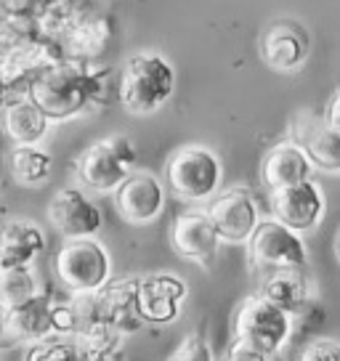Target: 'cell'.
<instances>
[{
  "mask_svg": "<svg viewBox=\"0 0 340 361\" xmlns=\"http://www.w3.org/2000/svg\"><path fill=\"white\" fill-rule=\"evenodd\" d=\"M176 69L157 51H141L128 59L117 75V102L128 114L149 117L170 102Z\"/></svg>",
  "mask_w": 340,
  "mask_h": 361,
  "instance_id": "7a4b0ae2",
  "label": "cell"
},
{
  "mask_svg": "<svg viewBox=\"0 0 340 361\" xmlns=\"http://www.w3.org/2000/svg\"><path fill=\"white\" fill-rule=\"evenodd\" d=\"M35 37H40L35 16H0V54Z\"/></svg>",
  "mask_w": 340,
  "mask_h": 361,
  "instance_id": "4316f807",
  "label": "cell"
},
{
  "mask_svg": "<svg viewBox=\"0 0 340 361\" xmlns=\"http://www.w3.org/2000/svg\"><path fill=\"white\" fill-rule=\"evenodd\" d=\"M207 215L216 226L221 242L229 245H248L255 226L261 224V210L250 189H226L216 194L207 207Z\"/></svg>",
  "mask_w": 340,
  "mask_h": 361,
  "instance_id": "8fae6325",
  "label": "cell"
},
{
  "mask_svg": "<svg viewBox=\"0 0 340 361\" xmlns=\"http://www.w3.org/2000/svg\"><path fill=\"white\" fill-rule=\"evenodd\" d=\"M40 295V284L32 266L0 269V311H8Z\"/></svg>",
  "mask_w": 340,
  "mask_h": 361,
  "instance_id": "d4e9b609",
  "label": "cell"
},
{
  "mask_svg": "<svg viewBox=\"0 0 340 361\" xmlns=\"http://www.w3.org/2000/svg\"><path fill=\"white\" fill-rule=\"evenodd\" d=\"M6 102H8V93H6V88H3V82H0V109L6 106Z\"/></svg>",
  "mask_w": 340,
  "mask_h": 361,
  "instance_id": "e575fe53",
  "label": "cell"
},
{
  "mask_svg": "<svg viewBox=\"0 0 340 361\" xmlns=\"http://www.w3.org/2000/svg\"><path fill=\"white\" fill-rule=\"evenodd\" d=\"M0 112H3V133L16 147H40V141L48 135L51 120L27 96L8 99Z\"/></svg>",
  "mask_w": 340,
  "mask_h": 361,
  "instance_id": "7402d4cb",
  "label": "cell"
},
{
  "mask_svg": "<svg viewBox=\"0 0 340 361\" xmlns=\"http://www.w3.org/2000/svg\"><path fill=\"white\" fill-rule=\"evenodd\" d=\"M290 141L306 152L311 165L322 173H340V133L329 128L324 114L298 112L290 123Z\"/></svg>",
  "mask_w": 340,
  "mask_h": 361,
  "instance_id": "5bb4252c",
  "label": "cell"
},
{
  "mask_svg": "<svg viewBox=\"0 0 340 361\" xmlns=\"http://www.w3.org/2000/svg\"><path fill=\"white\" fill-rule=\"evenodd\" d=\"M138 162V149L128 135H109L85 149L78 157V180L91 192L107 194L123 183Z\"/></svg>",
  "mask_w": 340,
  "mask_h": 361,
  "instance_id": "277c9868",
  "label": "cell"
},
{
  "mask_svg": "<svg viewBox=\"0 0 340 361\" xmlns=\"http://www.w3.org/2000/svg\"><path fill=\"white\" fill-rule=\"evenodd\" d=\"M0 16H3V13H0Z\"/></svg>",
  "mask_w": 340,
  "mask_h": 361,
  "instance_id": "74e56055",
  "label": "cell"
},
{
  "mask_svg": "<svg viewBox=\"0 0 340 361\" xmlns=\"http://www.w3.org/2000/svg\"><path fill=\"white\" fill-rule=\"evenodd\" d=\"M114 207L125 224H154L165 210V186L147 170H133L114 189Z\"/></svg>",
  "mask_w": 340,
  "mask_h": 361,
  "instance_id": "4fadbf2b",
  "label": "cell"
},
{
  "mask_svg": "<svg viewBox=\"0 0 340 361\" xmlns=\"http://www.w3.org/2000/svg\"><path fill=\"white\" fill-rule=\"evenodd\" d=\"M221 237L207 210H186L170 226V247L178 258L205 263L218 252Z\"/></svg>",
  "mask_w": 340,
  "mask_h": 361,
  "instance_id": "d6986e66",
  "label": "cell"
},
{
  "mask_svg": "<svg viewBox=\"0 0 340 361\" xmlns=\"http://www.w3.org/2000/svg\"><path fill=\"white\" fill-rule=\"evenodd\" d=\"M48 221L61 237H96L104 226L99 204L80 189H61L48 202Z\"/></svg>",
  "mask_w": 340,
  "mask_h": 361,
  "instance_id": "2e32d148",
  "label": "cell"
},
{
  "mask_svg": "<svg viewBox=\"0 0 340 361\" xmlns=\"http://www.w3.org/2000/svg\"><path fill=\"white\" fill-rule=\"evenodd\" d=\"M54 338H72L75 335V314L69 303H54Z\"/></svg>",
  "mask_w": 340,
  "mask_h": 361,
  "instance_id": "4dcf8cb0",
  "label": "cell"
},
{
  "mask_svg": "<svg viewBox=\"0 0 340 361\" xmlns=\"http://www.w3.org/2000/svg\"><path fill=\"white\" fill-rule=\"evenodd\" d=\"M261 293L266 300H272L274 305H279L282 311L290 316L300 314L311 300V290H308V276L303 269H279L261 274Z\"/></svg>",
  "mask_w": 340,
  "mask_h": 361,
  "instance_id": "603a6c76",
  "label": "cell"
},
{
  "mask_svg": "<svg viewBox=\"0 0 340 361\" xmlns=\"http://www.w3.org/2000/svg\"><path fill=\"white\" fill-rule=\"evenodd\" d=\"M24 361H80V350L75 345V340L48 338L30 345Z\"/></svg>",
  "mask_w": 340,
  "mask_h": 361,
  "instance_id": "83f0119b",
  "label": "cell"
},
{
  "mask_svg": "<svg viewBox=\"0 0 340 361\" xmlns=\"http://www.w3.org/2000/svg\"><path fill=\"white\" fill-rule=\"evenodd\" d=\"M136 284L138 276H120V279H109L102 290L93 293V305L99 319L117 329L120 335H133L144 324L136 311Z\"/></svg>",
  "mask_w": 340,
  "mask_h": 361,
  "instance_id": "ac0fdd59",
  "label": "cell"
},
{
  "mask_svg": "<svg viewBox=\"0 0 340 361\" xmlns=\"http://www.w3.org/2000/svg\"><path fill=\"white\" fill-rule=\"evenodd\" d=\"M168 361H216L213 350L207 345V340L200 335H186V338L176 345V350L168 356Z\"/></svg>",
  "mask_w": 340,
  "mask_h": 361,
  "instance_id": "f1b7e54d",
  "label": "cell"
},
{
  "mask_svg": "<svg viewBox=\"0 0 340 361\" xmlns=\"http://www.w3.org/2000/svg\"><path fill=\"white\" fill-rule=\"evenodd\" d=\"M54 271H56L59 282L64 284V290H69L72 295L96 293L112 279L109 252L93 237L67 239L56 250Z\"/></svg>",
  "mask_w": 340,
  "mask_h": 361,
  "instance_id": "5b68a950",
  "label": "cell"
},
{
  "mask_svg": "<svg viewBox=\"0 0 340 361\" xmlns=\"http://www.w3.org/2000/svg\"><path fill=\"white\" fill-rule=\"evenodd\" d=\"M311 40L298 22H274L261 37V59L274 72H298L308 61Z\"/></svg>",
  "mask_w": 340,
  "mask_h": 361,
  "instance_id": "e0dca14e",
  "label": "cell"
},
{
  "mask_svg": "<svg viewBox=\"0 0 340 361\" xmlns=\"http://www.w3.org/2000/svg\"><path fill=\"white\" fill-rule=\"evenodd\" d=\"M40 3L43 0H0V13L3 16H35Z\"/></svg>",
  "mask_w": 340,
  "mask_h": 361,
  "instance_id": "1f68e13d",
  "label": "cell"
},
{
  "mask_svg": "<svg viewBox=\"0 0 340 361\" xmlns=\"http://www.w3.org/2000/svg\"><path fill=\"white\" fill-rule=\"evenodd\" d=\"M324 120L329 123V128H335L340 133V88L332 93V99H329L327 109H324Z\"/></svg>",
  "mask_w": 340,
  "mask_h": 361,
  "instance_id": "836d02e7",
  "label": "cell"
},
{
  "mask_svg": "<svg viewBox=\"0 0 340 361\" xmlns=\"http://www.w3.org/2000/svg\"><path fill=\"white\" fill-rule=\"evenodd\" d=\"M224 165L213 149L189 144L176 149L165 165V180L173 197L181 202H205L213 200L221 189Z\"/></svg>",
  "mask_w": 340,
  "mask_h": 361,
  "instance_id": "3957f363",
  "label": "cell"
},
{
  "mask_svg": "<svg viewBox=\"0 0 340 361\" xmlns=\"http://www.w3.org/2000/svg\"><path fill=\"white\" fill-rule=\"evenodd\" d=\"M335 252H338V260H340V231H338V239H335Z\"/></svg>",
  "mask_w": 340,
  "mask_h": 361,
  "instance_id": "d590c367",
  "label": "cell"
},
{
  "mask_svg": "<svg viewBox=\"0 0 340 361\" xmlns=\"http://www.w3.org/2000/svg\"><path fill=\"white\" fill-rule=\"evenodd\" d=\"M61 3H75V0H61Z\"/></svg>",
  "mask_w": 340,
  "mask_h": 361,
  "instance_id": "8d00e7d4",
  "label": "cell"
},
{
  "mask_svg": "<svg viewBox=\"0 0 340 361\" xmlns=\"http://www.w3.org/2000/svg\"><path fill=\"white\" fill-rule=\"evenodd\" d=\"M248 258L258 274L279 269H306L308 250L298 231L274 218H261L253 237L248 239Z\"/></svg>",
  "mask_w": 340,
  "mask_h": 361,
  "instance_id": "52a82bcc",
  "label": "cell"
},
{
  "mask_svg": "<svg viewBox=\"0 0 340 361\" xmlns=\"http://www.w3.org/2000/svg\"><path fill=\"white\" fill-rule=\"evenodd\" d=\"M298 361H340V343L329 338L311 340L308 345H303Z\"/></svg>",
  "mask_w": 340,
  "mask_h": 361,
  "instance_id": "f546056e",
  "label": "cell"
},
{
  "mask_svg": "<svg viewBox=\"0 0 340 361\" xmlns=\"http://www.w3.org/2000/svg\"><path fill=\"white\" fill-rule=\"evenodd\" d=\"M56 59H61L59 48L54 43L43 40V37L13 45L6 54H0V82L8 93V99L24 96L30 80L40 69H46L51 61H56Z\"/></svg>",
  "mask_w": 340,
  "mask_h": 361,
  "instance_id": "9a60e30c",
  "label": "cell"
},
{
  "mask_svg": "<svg viewBox=\"0 0 340 361\" xmlns=\"http://www.w3.org/2000/svg\"><path fill=\"white\" fill-rule=\"evenodd\" d=\"M46 252V234L32 221L13 218L0 228V269L32 266Z\"/></svg>",
  "mask_w": 340,
  "mask_h": 361,
  "instance_id": "ffe728a7",
  "label": "cell"
},
{
  "mask_svg": "<svg viewBox=\"0 0 340 361\" xmlns=\"http://www.w3.org/2000/svg\"><path fill=\"white\" fill-rule=\"evenodd\" d=\"M189 295V287L178 274L157 271L138 276L136 284V311L144 324H170L181 316L183 300Z\"/></svg>",
  "mask_w": 340,
  "mask_h": 361,
  "instance_id": "ba28073f",
  "label": "cell"
},
{
  "mask_svg": "<svg viewBox=\"0 0 340 361\" xmlns=\"http://www.w3.org/2000/svg\"><path fill=\"white\" fill-rule=\"evenodd\" d=\"M8 168L16 183L22 186H40L51 178L54 157L43 147H13Z\"/></svg>",
  "mask_w": 340,
  "mask_h": 361,
  "instance_id": "cb8c5ba5",
  "label": "cell"
},
{
  "mask_svg": "<svg viewBox=\"0 0 340 361\" xmlns=\"http://www.w3.org/2000/svg\"><path fill=\"white\" fill-rule=\"evenodd\" d=\"M314 173L311 159L306 157V152L298 147L295 141H282L266 152V157L261 162V180L269 192L293 186L300 180H308Z\"/></svg>",
  "mask_w": 340,
  "mask_h": 361,
  "instance_id": "44dd1931",
  "label": "cell"
},
{
  "mask_svg": "<svg viewBox=\"0 0 340 361\" xmlns=\"http://www.w3.org/2000/svg\"><path fill=\"white\" fill-rule=\"evenodd\" d=\"M109 40H112V19L99 8L85 6L83 0H78L75 22L69 24V30L61 35L56 48L61 59L96 64V59L107 51Z\"/></svg>",
  "mask_w": 340,
  "mask_h": 361,
  "instance_id": "9c48e42d",
  "label": "cell"
},
{
  "mask_svg": "<svg viewBox=\"0 0 340 361\" xmlns=\"http://www.w3.org/2000/svg\"><path fill=\"white\" fill-rule=\"evenodd\" d=\"M293 335V316L263 295H250L234 314V340L250 348L274 356L287 345Z\"/></svg>",
  "mask_w": 340,
  "mask_h": 361,
  "instance_id": "8992f818",
  "label": "cell"
},
{
  "mask_svg": "<svg viewBox=\"0 0 340 361\" xmlns=\"http://www.w3.org/2000/svg\"><path fill=\"white\" fill-rule=\"evenodd\" d=\"M91 88L93 64L56 59L30 80L24 96L51 123H67L80 114L91 112Z\"/></svg>",
  "mask_w": 340,
  "mask_h": 361,
  "instance_id": "6da1fadb",
  "label": "cell"
},
{
  "mask_svg": "<svg viewBox=\"0 0 340 361\" xmlns=\"http://www.w3.org/2000/svg\"><path fill=\"white\" fill-rule=\"evenodd\" d=\"M78 13V0L75 3H61V0H43L35 11V24L43 40L56 45L61 35L69 30V24L75 22Z\"/></svg>",
  "mask_w": 340,
  "mask_h": 361,
  "instance_id": "484cf974",
  "label": "cell"
},
{
  "mask_svg": "<svg viewBox=\"0 0 340 361\" xmlns=\"http://www.w3.org/2000/svg\"><path fill=\"white\" fill-rule=\"evenodd\" d=\"M269 210L274 221H279L298 234H306L314 231L324 218V194L311 178L300 180L269 192Z\"/></svg>",
  "mask_w": 340,
  "mask_h": 361,
  "instance_id": "30bf717a",
  "label": "cell"
},
{
  "mask_svg": "<svg viewBox=\"0 0 340 361\" xmlns=\"http://www.w3.org/2000/svg\"><path fill=\"white\" fill-rule=\"evenodd\" d=\"M51 314H54V300L43 293L16 308L0 311V348L35 345L40 340L54 338Z\"/></svg>",
  "mask_w": 340,
  "mask_h": 361,
  "instance_id": "7c38bea8",
  "label": "cell"
},
{
  "mask_svg": "<svg viewBox=\"0 0 340 361\" xmlns=\"http://www.w3.org/2000/svg\"><path fill=\"white\" fill-rule=\"evenodd\" d=\"M272 356H266V353H261V350L250 348V345H245V343H231V348L226 350V356H224V361H269Z\"/></svg>",
  "mask_w": 340,
  "mask_h": 361,
  "instance_id": "d6a6232c",
  "label": "cell"
}]
</instances>
